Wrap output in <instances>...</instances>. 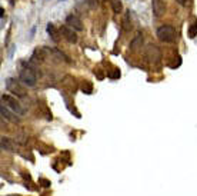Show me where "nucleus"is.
I'll use <instances>...</instances> for the list:
<instances>
[{
  "label": "nucleus",
  "instance_id": "nucleus-1",
  "mask_svg": "<svg viewBox=\"0 0 197 196\" xmlns=\"http://www.w3.org/2000/svg\"><path fill=\"white\" fill-rule=\"evenodd\" d=\"M157 37H159L161 42L164 43H173L177 37V33H176V29L173 26H169V24H163L160 26L156 32Z\"/></svg>",
  "mask_w": 197,
  "mask_h": 196
},
{
  "label": "nucleus",
  "instance_id": "nucleus-2",
  "mask_svg": "<svg viewBox=\"0 0 197 196\" xmlns=\"http://www.w3.org/2000/svg\"><path fill=\"white\" fill-rule=\"evenodd\" d=\"M19 79H20V82H22L23 85L27 86V87H34V86H36V82H37V76H36L34 70L29 66L20 70Z\"/></svg>",
  "mask_w": 197,
  "mask_h": 196
},
{
  "label": "nucleus",
  "instance_id": "nucleus-3",
  "mask_svg": "<svg viewBox=\"0 0 197 196\" xmlns=\"http://www.w3.org/2000/svg\"><path fill=\"white\" fill-rule=\"evenodd\" d=\"M2 103L6 107L11 109V110L15 112V113H17V115H24V113H26V110L22 107V105H20L13 96H10V95H3V96H2Z\"/></svg>",
  "mask_w": 197,
  "mask_h": 196
},
{
  "label": "nucleus",
  "instance_id": "nucleus-4",
  "mask_svg": "<svg viewBox=\"0 0 197 196\" xmlns=\"http://www.w3.org/2000/svg\"><path fill=\"white\" fill-rule=\"evenodd\" d=\"M6 87H7L15 96H19V97L26 96V90L23 89L22 86L19 85V82L15 80V79H11V78L7 79V82H6Z\"/></svg>",
  "mask_w": 197,
  "mask_h": 196
},
{
  "label": "nucleus",
  "instance_id": "nucleus-5",
  "mask_svg": "<svg viewBox=\"0 0 197 196\" xmlns=\"http://www.w3.org/2000/svg\"><path fill=\"white\" fill-rule=\"evenodd\" d=\"M146 57H147L152 63H157L160 59H161V53H160V50H159L157 46L150 45L149 47H147V50H146Z\"/></svg>",
  "mask_w": 197,
  "mask_h": 196
},
{
  "label": "nucleus",
  "instance_id": "nucleus-6",
  "mask_svg": "<svg viewBox=\"0 0 197 196\" xmlns=\"http://www.w3.org/2000/svg\"><path fill=\"white\" fill-rule=\"evenodd\" d=\"M59 32L62 34H63V37L66 39L69 43H76L77 42V34L73 32V29L71 27H69V26H62L59 29Z\"/></svg>",
  "mask_w": 197,
  "mask_h": 196
},
{
  "label": "nucleus",
  "instance_id": "nucleus-7",
  "mask_svg": "<svg viewBox=\"0 0 197 196\" xmlns=\"http://www.w3.org/2000/svg\"><path fill=\"white\" fill-rule=\"evenodd\" d=\"M152 7L153 15L156 17H160L166 10V3H164V0H152Z\"/></svg>",
  "mask_w": 197,
  "mask_h": 196
},
{
  "label": "nucleus",
  "instance_id": "nucleus-8",
  "mask_svg": "<svg viewBox=\"0 0 197 196\" xmlns=\"http://www.w3.org/2000/svg\"><path fill=\"white\" fill-rule=\"evenodd\" d=\"M66 23L69 24V27H71V29H76V30H83V23L82 20L77 17V16L75 15H70L67 16L66 19Z\"/></svg>",
  "mask_w": 197,
  "mask_h": 196
},
{
  "label": "nucleus",
  "instance_id": "nucleus-9",
  "mask_svg": "<svg viewBox=\"0 0 197 196\" xmlns=\"http://www.w3.org/2000/svg\"><path fill=\"white\" fill-rule=\"evenodd\" d=\"M46 56H47V49L39 47V49H36V50H34L33 57H32V59L36 60V62H43V60L46 59Z\"/></svg>",
  "mask_w": 197,
  "mask_h": 196
},
{
  "label": "nucleus",
  "instance_id": "nucleus-10",
  "mask_svg": "<svg viewBox=\"0 0 197 196\" xmlns=\"http://www.w3.org/2000/svg\"><path fill=\"white\" fill-rule=\"evenodd\" d=\"M13 149H15V146H13V143H11L10 139H9V137L2 136V150H10V152H13Z\"/></svg>",
  "mask_w": 197,
  "mask_h": 196
},
{
  "label": "nucleus",
  "instance_id": "nucleus-11",
  "mask_svg": "<svg viewBox=\"0 0 197 196\" xmlns=\"http://www.w3.org/2000/svg\"><path fill=\"white\" fill-rule=\"evenodd\" d=\"M141 43H143V37H141V34L139 33L137 36L130 42V49H133V50H134V49H137L139 46H141Z\"/></svg>",
  "mask_w": 197,
  "mask_h": 196
},
{
  "label": "nucleus",
  "instance_id": "nucleus-12",
  "mask_svg": "<svg viewBox=\"0 0 197 196\" xmlns=\"http://www.w3.org/2000/svg\"><path fill=\"white\" fill-rule=\"evenodd\" d=\"M110 3H112V9L116 15H119L120 11L123 10V6H122V2H120V0H112Z\"/></svg>",
  "mask_w": 197,
  "mask_h": 196
},
{
  "label": "nucleus",
  "instance_id": "nucleus-13",
  "mask_svg": "<svg viewBox=\"0 0 197 196\" xmlns=\"http://www.w3.org/2000/svg\"><path fill=\"white\" fill-rule=\"evenodd\" d=\"M47 32H49V34H50V36H52V39L53 40H59V37H57V30H56V27L53 26L52 23H49L47 24Z\"/></svg>",
  "mask_w": 197,
  "mask_h": 196
},
{
  "label": "nucleus",
  "instance_id": "nucleus-14",
  "mask_svg": "<svg viewBox=\"0 0 197 196\" xmlns=\"http://www.w3.org/2000/svg\"><path fill=\"white\" fill-rule=\"evenodd\" d=\"M2 116L6 119H9V120H17L16 118H13V115H11L10 112L7 110V107L4 106V105H2Z\"/></svg>",
  "mask_w": 197,
  "mask_h": 196
},
{
  "label": "nucleus",
  "instance_id": "nucleus-15",
  "mask_svg": "<svg viewBox=\"0 0 197 196\" xmlns=\"http://www.w3.org/2000/svg\"><path fill=\"white\" fill-rule=\"evenodd\" d=\"M82 90L86 93V95H90V93L93 92V86H92V83H90V82L86 80L84 83L82 85Z\"/></svg>",
  "mask_w": 197,
  "mask_h": 196
},
{
  "label": "nucleus",
  "instance_id": "nucleus-16",
  "mask_svg": "<svg viewBox=\"0 0 197 196\" xmlns=\"http://www.w3.org/2000/svg\"><path fill=\"white\" fill-rule=\"evenodd\" d=\"M189 36L191 37V39L197 36V22H196V23H193V24H191V26L189 27Z\"/></svg>",
  "mask_w": 197,
  "mask_h": 196
},
{
  "label": "nucleus",
  "instance_id": "nucleus-17",
  "mask_svg": "<svg viewBox=\"0 0 197 196\" xmlns=\"http://www.w3.org/2000/svg\"><path fill=\"white\" fill-rule=\"evenodd\" d=\"M129 19H130V11H127L126 16H124V20H123V23H124V29H130V27H131Z\"/></svg>",
  "mask_w": 197,
  "mask_h": 196
},
{
  "label": "nucleus",
  "instance_id": "nucleus-18",
  "mask_svg": "<svg viewBox=\"0 0 197 196\" xmlns=\"http://www.w3.org/2000/svg\"><path fill=\"white\" fill-rule=\"evenodd\" d=\"M109 78H110V79H119L120 78V70H119V69H114L112 73L109 74Z\"/></svg>",
  "mask_w": 197,
  "mask_h": 196
},
{
  "label": "nucleus",
  "instance_id": "nucleus-19",
  "mask_svg": "<svg viewBox=\"0 0 197 196\" xmlns=\"http://www.w3.org/2000/svg\"><path fill=\"white\" fill-rule=\"evenodd\" d=\"M178 4H182V6H187L189 4V0H176Z\"/></svg>",
  "mask_w": 197,
  "mask_h": 196
},
{
  "label": "nucleus",
  "instance_id": "nucleus-20",
  "mask_svg": "<svg viewBox=\"0 0 197 196\" xmlns=\"http://www.w3.org/2000/svg\"><path fill=\"white\" fill-rule=\"evenodd\" d=\"M40 182L43 183V186H46V188H47V186H50V182L46 180V179H40Z\"/></svg>",
  "mask_w": 197,
  "mask_h": 196
},
{
  "label": "nucleus",
  "instance_id": "nucleus-21",
  "mask_svg": "<svg viewBox=\"0 0 197 196\" xmlns=\"http://www.w3.org/2000/svg\"><path fill=\"white\" fill-rule=\"evenodd\" d=\"M10 196H19V195H10Z\"/></svg>",
  "mask_w": 197,
  "mask_h": 196
}]
</instances>
